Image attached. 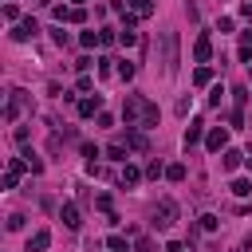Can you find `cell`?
<instances>
[{"instance_id": "cell-9", "label": "cell", "mask_w": 252, "mask_h": 252, "mask_svg": "<svg viewBox=\"0 0 252 252\" xmlns=\"http://www.w3.org/2000/svg\"><path fill=\"white\" fill-rule=\"evenodd\" d=\"M79 114H83V118L102 114V98H98V94H94V98H83V102H79Z\"/></svg>"}, {"instance_id": "cell-28", "label": "cell", "mask_w": 252, "mask_h": 252, "mask_svg": "<svg viewBox=\"0 0 252 252\" xmlns=\"http://www.w3.org/2000/svg\"><path fill=\"white\" fill-rule=\"evenodd\" d=\"M67 20H71V24H83V20H87V8H71Z\"/></svg>"}, {"instance_id": "cell-23", "label": "cell", "mask_w": 252, "mask_h": 252, "mask_svg": "<svg viewBox=\"0 0 252 252\" xmlns=\"http://www.w3.org/2000/svg\"><path fill=\"white\" fill-rule=\"evenodd\" d=\"M118 79H126V83L134 79V63H130V59H122V63H118Z\"/></svg>"}, {"instance_id": "cell-15", "label": "cell", "mask_w": 252, "mask_h": 252, "mask_svg": "<svg viewBox=\"0 0 252 252\" xmlns=\"http://www.w3.org/2000/svg\"><path fill=\"white\" fill-rule=\"evenodd\" d=\"M240 161H244V154H240V150H224V158H220V165H224V169H236Z\"/></svg>"}, {"instance_id": "cell-8", "label": "cell", "mask_w": 252, "mask_h": 252, "mask_svg": "<svg viewBox=\"0 0 252 252\" xmlns=\"http://www.w3.org/2000/svg\"><path fill=\"white\" fill-rule=\"evenodd\" d=\"M59 220H63L67 228H79V224H83V220H79V205H75V201H67V205L59 209Z\"/></svg>"}, {"instance_id": "cell-11", "label": "cell", "mask_w": 252, "mask_h": 252, "mask_svg": "<svg viewBox=\"0 0 252 252\" xmlns=\"http://www.w3.org/2000/svg\"><path fill=\"white\" fill-rule=\"evenodd\" d=\"M118 177H122V185H126V189H134V185H138V181H142V169H138V165H130V161H126V165H122V173H118Z\"/></svg>"}, {"instance_id": "cell-30", "label": "cell", "mask_w": 252, "mask_h": 252, "mask_svg": "<svg viewBox=\"0 0 252 252\" xmlns=\"http://www.w3.org/2000/svg\"><path fill=\"white\" fill-rule=\"evenodd\" d=\"M217 224H220V220H217V217H213V213H205V217H201V228H205V232H213V228H217Z\"/></svg>"}, {"instance_id": "cell-7", "label": "cell", "mask_w": 252, "mask_h": 252, "mask_svg": "<svg viewBox=\"0 0 252 252\" xmlns=\"http://www.w3.org/2000/svg\"><path fill=\"white\" fill-rule=\"evenodd\" d=\"M35 32H39V24H35V20L28 16V20H20V24L12 28V39H20V43H24V39H32Z\"/></svg>"}, {"instance_id": "cell-33", "label": "cell", "mask_w": 252, "mask_h": 252, "mask_svg": "<svg viewBox=\"0 0 252 252\" xmlns=\"http://www.w3.org/2000/svg\"><path fill=\"white\" fill-rule=\"evenodd\" d=\"M165 252H181V240H169V244H165Z\"/></svg>"}, {"instance_id": "cell-10", "label": "cell", "mask_w": 252, "mask_h": 252, "mask_svg": "<svg viewBox=\"0 0 252 252\" xmlns=\"http://www.w3.org/2000/svg\"><path fill=\"white\" fill-rule=\"evenodd\" d=\"M126 150H138V154H142V150H146V134L134 130V126H126Z\"/></svg>"}, {"instance_id": "cell-35", "label": "cell", "mask_w": 252, "mask_h": 252, "mask_svg": "<svg viewBox=\"0 0 252 252\" xmlns=\"http://www.w3.org/2000/svg\"><path fill=\"white\" fill-rule=\"evenodd\" d=\"M75 4H79V8H83V4H87V0H75Z\"/></svg>"}, {"instance_id": "cell-19", "label": "cell", "mask_w": 252, "mask_h": 252, "mask_svg": "<svg viewBox=\"0 0 252 252\" xmlns=\"http://www.w3.org/2000/svg\"><path fill=\"white\" fill-rule=\"evenodd\" d=\"M24 161H28V169H32V173H43V161H39V158H35L28 146H24Z\"/></svg>"}, {"instance_id": "cell-4", "label": "cell", "mask_w": 252, "mask_h": 252, "mask_svg": "<svg viewBox=\"0 0 252 252\" xmlns=\"http://www.w3.org/2000/svg\"><path fill=\"white\" fill-rule=\"evenodd\" d=\"M205 146H209L213 154H220V150H228V130H224V126H213V130L205 134Z\"/></svg>"}, {"instance_id": "cell-13", "label": "cell", "mask_w": 252, "mask_h": 252, "mask_svg": "<svg viewBox=\"0 0 252 252\" xmlns=\"http://www.w3.org/2000/svg\"><path fill=\"white\" fill-rule=\"evenodd\" d=\"M201 134H205V122H189V130H185V150H189V146H197V142H201Z\"/></svg>"}, {"instance_id": "cell-21", "label": "cell", "mask_w": 252, "mask_h": 252, "mask_svg": "<svg viewBox=\"0 0 252 252\" xmlns=\"http://www.w3.org/2000/svg\"><path fill=\"white\" fill-rule=\"evenodd\" d=\"M79 43H83V47H98V43H102V35H98V32H83V35H79Z\"/></svg>"}, {"instance_id": "cell-20", "label": "cell", "mask_w": 252, "mask_h": 252, "mask_svg": "<svg viewBox=\"0 0 252 252\" xmlns=\"http://www.w3.org/2000/svg\"><path fill=\"white\" fill-rule=\"evenodd\" d=\"M165 177H169V181H185V165H181V161L165 165Z\"/></svg>"}, {"instance_id": "cell-34", "label": "cell", "mask_w": 252, "mask_h": 252, "mask_svg": "<svg viewBox=\"0 0 252 252\" xmlns=\"http://www.w3.org/2000/svg\"><path fill=\"white\" fill-rule=\"evenodd\" d=\"M240 12H244V16L252 20V0H244V4H240Z\"/></svg>"}, {"instance_id": "cell-3", "label": "cell", "mask_w": 252, "mask_h": 252, "mask_svg": "<svg viewBox=\"0 0 252 252\" xmlns=\"http://www.w3.org/2000/svg\"><path fill=\"white\" fill-rule=\"evenodd\" d=\"M161 43H165V75H173L177 63H181V59H177V32H165Z\"/></svg>"}, {"instance_id": "cell-18", "label": "cell", "mask_w": 252, "mask_h": 252, "mask_svg": "<svg viewBox=\"0 0 252 252\" xmlns=\"http://www.w3.org/2000/svg\"><path fill=\"white\" fill-rule=\"evenodd\" d=\"M228 189H232L236 197H248V193H252V181H248V177H236V181H232Z\"/></svg>"}, {"instance_id": "cell-16", "label": "cell", "mask_w": 252, "mask_h": 252, "mask_svg": "<svg viewBox=\"0 0 252 252\" xmlns=\"http://www.w3.org/2000/svg\"><path fill=\"white\" fill-rule=\"evenodd\" d=\"M126 4H130L134 16H150V12H154V0H126Z\"/></svg>"}, {"instance_id": "cell-1", "label": "cell", "mask_w": 252, "mask_h": 252, "mask_svg": "<svg viewBox=\"0 0 252 252\" xmlns=\"http://www.w3.org/2000/svg\"><path fill=\"white\" fill-rule=\"evenodd\" d=\"M122 118H126V126L150 130V126L158 122V102H150L146 94H126V102H122Z\"/></svg>"}, {"instance_id": "cell-31", "label": "cell", "mask_w": 252, "mask_h": 252, "mask_svg": "<svg viewBox=\"0 0 252 252\" xmlns=\"http://www.w3.org/2000/svg\"><path fill=\"white\" fill-rule=\"evenodd\" d=\"M8 228H12V232H20V228H24V217H20V213H12V217H8Z\"/></svg>"}, {"instance_id": "cell-12", "label": "cell", "mask_w": 252, "mask_h": 252, "mask_svg": "<svg viewBox=\"0 0 252 252\" xmlns=\"http://www.w3.org/2000/svg\"><path fill=\"white\" fill-rule=\"evenodd\" d=\"M47 244H51V232H47V228H39V232L28 240V252H43Z\"/></svg>"}, {"instance_id": "cell-17", "label": "cell", "mask_w": 252, "mask_h": 252, "mask_svg": "<svg viewBox=\"0 0 252 252\" xmlns=\"http://www.w3.org/2000/svg\"><path fill=\"white\" fill-rule=\"evenodd\" d=\"M193 83H197V87L213 83V67H209V63H205V67H197V71H193Z\"/></svg>"}, {"instance_id": "cell-29", "label": "cell", "mask_w": 252, "mask_h": 252, "mask_svg": "<svg viewBox=\"0 0 252 252\" xmlns=\"http://www.w3.org/2000/svg\"><path fill=\"white\" fill-rule=\"evenodd\" d=\"M98 154H102V150H98V146H94V142H83V158H91V161H94V158H98Z\"/></svg>"}, {"instance_id": "cell-14", "label": "cell", "mask_w": 252, "mask_h": 252, "mask_svg": "<svg viewBox=\"0 0 252 252\" xmlns=\"http://www.w3.org/2000/svg\"><path fill=\"white\" fill-rule=\"evenodd\" d=\"M106 158L110 161H126V142H110L106 146Z\"/></svg>"}, {"instance_id": "cell-27", "label": "cell", "mask_w": 252, "mask_h": 252, "mask_svg": "<svg viewBox=\"0 0 252 252\" xmlns=\"http://www.w3.org/2000/svg\"><path fill=\"white\" fill-rule=\"evenodd\" d=\"M4 20H12V24H20V8H16V4H4Z\"/></svg>"}, {"instance_id": "cell-2", "label": "cell", "mask_w": 252, "mask_h": 252, "mask_svg": "<svg viewBox=\"0 0 252 252\" xmlns=\"http://www.w3.org/2000/svg\"><path fill=\"white\" fill-rule=\"evenodd\" d=\"M173 220H177V201H169V197H161V201L154 205V220H150V224L165 232V228H173Z\"/></svg>"}, {"instance_id": "cell-5", "label": "cell", "mask_w": 252, "mask_h": 252, "mask_svg": "<svg viewBox=\"0 0 252 252\" xmlns=\"http://www.w3.org/2000/svg\"><path fill=\"white\" fill-rule=\"evenodd\" d=\"M24 102H28V94H24V91H12V94H8V106H4V118H8V122H16V118H20V110H24Z\"/></svg>"}, {"instance_id": "cell-24", "label": "cell", "mask_w": 252, "mask_h": 252, "mask_svg": "<svg viewBox=\"0 0 252 252\" xmlns=\"http://www.w3.org/2000/svg\"><path fill=\"white\" fill-rule=\"evenodd\" d=\"M232 102H236V110H240V106L248 102V91H244V87H232Z\"/></svg>"}, {"instance_id": "cell-25", "label": "cell", "mask_w": 252, "mask_h": 252, "mask_svg": "<svg viewBox=\"0 0 252 252\" xmlns=\"http://www.w3.org/2000/svg\"><path fill=\"white\" fill-rule=\"evenodd\" d=\"M161 173H165V165H161V161H150V165H146V177H154V181H158Z\"/></svg>"}, {"instance_id": "cell-6", "label": "cell", "mask_w": 252, "mask_h": 252, "mask_svg": "<svg viewBox=\"0 0 252 252\" xmlns=\"http://www.w3.org/2000/svg\"><path fill=\"white\" fill-rule=\"evenodd\" d=\"M193 59H197L201 67L213 59V39H209V35H197V43H193Z\"/></svg>"}, {"instance_id": "cell-26", "label": "cell", "mask_w": 252, "mask_h": 252, "mask_svg": "<svg viewBox=\"0 0 252 252\" xmlns=\"http://www.w3.org/2000/svg\"><path fill=\"white\" fill-rule=\"evenodd\" d=\"M106 248H110V252H126V236H110Z\"/></svg>"}, {"instance_id": "cell-32", "label": "cell", "mask_w": 252, "mask_h": 252, "mask_svg": "<svg viewBox=\"0 0 252 252\" xmlns=\"http://www.w3.org/2000/svg\"><path fill=\"white\" fill-rule=\"evenodd\" d=\"M94 205H98L102 213H110V197H106V193H98V197H94Z\"/></svg>"}, {"instance_id": "cell-22", "label": "cell", "mask_w": 252, "mask_h": 252, "mask_svg": "<svg viewBox=\"0 0 252 252\" xmlns=\"http://www.w3.org/2000/svg\"><path fill=\"white\" fill-rule=\"evenodd\" d=\"M134 252H158V244H154L150 236H138V240H134Z\"/></svg>"}]
</instances>
